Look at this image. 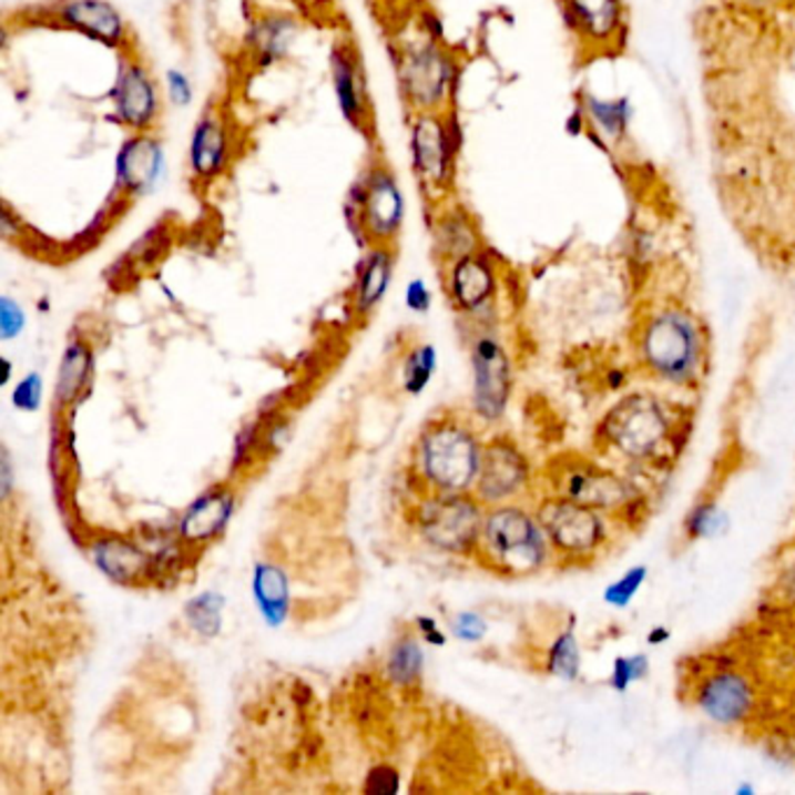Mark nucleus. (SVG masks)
<instances>
[{"label": "nucleus", "mask_w": 795, "mask_h": 795, "mask_svg": "<svg viewBox=\"0 0 795 795\" xmlns=\"http://www.w3.org/2000/svg\"><path fill=\"white\" fill-rule=\"evenodd\" d=\"M483 444L460 418L431 420L416 448V467L429 492H471L479 479Z\"/></svg>", "instance_id": "nucleus-1"}, {"label": "nucleus", "mask_w": 795, "mask_h": 795, "mask_svg": "<svg viewBox=\"0 0 795 795\" xmlns=\"http://www.w3.org/2000/svg\"><path fill=\"white\" fill-rule=\"evenodd\" d=\"M549 543L537 516L504 502L486 511L476 556L495 572L520 577L547 564Z\"/></svg>", "instance_id": "nucleus-2"}, {"label": "nucleus", "mask_w": 795, "mask_h": 795, "mask_svg": "<svg viewBox=\"0 0 795 795\" xmlns=\"http://www.w3.org/2000/svg\"><path fill=\"white\" fill-rule=\"evenodd\" d=\"M346 215L355 217V232L365 247L393 245L404 230L406 196L397 173L374 162L348 194Z\"/></svg>", "instance_id": "nucleus-3"}, {"label": "nucleus", "mask_w": 795, "mask_h": 795, "mask_svg": "<svg viewBox=\"0 0 795 795\" xmlns=\"http://www.w3.org/2000/svg\"><path fill=\"white\" fill-rule=\"evenodd\" d=\"M397 78L401 96L414 112L446 110L452 84L458 80V65L441 40L422 31L401 40L397 52Z\"/></svg>", "instance_id": "nucleus-4"}, {"label": "nucleus", "mask_w": 795, "mask_h": 795, "mask_svg": "<svg viewBox=\"0 0 795 795\" xmlns=\"http://www.w3.org/2000/svg\"><path fill=\"white\" fill-rule=\"evenodd\" d=\"M462 147V129L452 112L420 110L408 120V150L418 185L429 196H444L452 185Z\"/></svg>", "instance_id": "nucleus-5"}, {"label": "nucleus", "mask_w": 795, "mask_h": 795, "mask_svg": "<svg viewBox=\"0 0 795 795\" xmlns=\"http://www.w3.org/2000/svg\"><path fill=\"white\" fill-rule=\"evenodd\" d=\"M483 507L473 492H429L416 511V526L429 547L452 556H469L479 547L486 520Z\"/></svg>", "instance_id": "nucleus-6"}, {"label": "nucleus", "mask_w": 795, "mask_h": 795, "mask_svg": "<svg viewBox=\"0 0 795 795\" xmlns=\"http://www.w3.org/2000/svg\"><path fill=\"white\" fill-rule=\"evenodd\" d=\"M642 355L658 378L684 385L695 378L702 359L700 329L686 313L663 310L644 329Z\"/></svg>", "instance_id": "nucleus-7"}, {"label": "nucleus", "mask_w": 795, "mask_h": 795, "mask_svg": "<svg viewBox=\"0 0 795 795\" xmlns=\"http://www.w3.org/2000/svg\"><path fill=\"white\" fill-rule=\"evenodd\" d=\"M164 99L150 63L133 50L120 52L118 78L110 89L112 120L129 133L156 131L164 115Z\"/></svg>", "instance_id": "nucleus-8"}, {"label": "nucleus", "mask_w": 795, "mask_h": 795, "mask_svg": "<svg viewBox=\"0 0 795 795\" xmlns=\"http://www.w3.org/2000/svg\"><path fill=\"white\" fill-rule=\"evenodd\" d=\"M169 177V156L156 131L129 133L115 154V196L139 201L162 190Z\"/></svg>", "instance_id": "nucleus-9"}, {"label": "nucleus", "mask_w": 795, "mask_h": 795, "mask_svg": "<svg viewBox=\"0 0 795 795\" xmlns=\"http://www.w3.org/2000/svg\"><path fill=\"white\" fill-rule=\"evenodd\" d=\"M602 431L607 441L628 458L642 460L665 441L667 418L655 399L632 395L604 418Z\"/></svg>", "instance_id": "nucleus-10"}, {"label": "nucleus", "mask_w": 795, "mask_h": 795, "mask_svg": "<svg viewBox=\"0 0 795 795\" xmlns=\"http://www.w3.org/2000/svg\"><path fill=\"white\" fill-rule=\"evenodd\" d=\"M236 154V133L226 110L211 103L201 112L187 145V169L196 185L208 187L226 175Z\"/></svg>", "instance_id": "nucleus-11"}, {"label": "nucleus", "mask_w": 795, "mask_h": 795, "mask_svg": "<svg viewBox=\"0 0 795 795\" xmlns=\"http://www.w3.org/2000/svg\"><path fill=\"white\" fill-rule=\"evenodd\" d=\"M48 17L54 27L75 31L103 48L118 52L133 50L129 21L110 0H54Z\"/></svg>", "instance_id": "nucleus-12"}, {"label": "nucleus", "mask_w": 795, "mask_h": 795, "mask_svg": "<svg viewBox=\"0 0 795 795\" xmlns=\"http://www.w3.org/2000/svg\"><path fill=\"white\" fill-rule=\"evenodd\" d=\"M537 518L551 547L562 553H590L604 541V522L593 507L572 502L567 497H549L537 509Z\"/></svg>", "instance_id": "nucleus-13"}, {"label": "nucleus", "mask_w": 795, "mask_h": 795, "mask_svg": "<svg viewBox=\"0 0 795 795\" xmlns=\"http://www.w3.org/2000/svg\"><path fill=\"white\" fill-rule=\"evenodd\" d=\"M473 367V408L486 420L504 414L511 395V367L502 344L490 334H481L471 346Z\"/></svg>", "instance_id": "nucleus-14"}, {"label": "nucleus", "mask_w": 795, "mask_h": 795, "mask_svg": "<svg viewBox=\"0 0 795 795\" xmlns=\"http://www.w3.org/2000/svg\"><path fill=\"white\" fill-rule=\"evenodd\" d=\"M530 481V465L520 448L509 439H492L483 444V460L473 495L486 507L504 504Z\"/></svg>", "instance_id": "nucleus-15"}, {"label": "nucleus", "mask_w": 795, "mask_h": 795, "mask_svg": "<svg viewBox=\"0 0 795 795\" xmlns=\"http://www.w3.org/2000/svg\"><path fill=\"white\" fill-rule=\"evenodd\" d=\"M329 71H332V86L340 115H344V120L359 133H369L371 103H369L367 75L357 57V50L353 48V42L336 40L332 44Z\"/></svg>", "instance_id": "nucleus-16"}, {"label": "nucleus", "mask_w": 795, "mask_h": 795, "mask_svg": "<svg viewBox=\"0 0 795 795\" xmlns=\"http://www.w3.org/2000/svg\"><path fill=\"white\" fill-rule=\"evenodd\" d=\"M697 707L718 725H733L748 716L754 707V689L737 672H718L697 691Z\"/></svg>", "instance_id": "nucleus-17"}, {"label": "nucleus", "mask_w": 795, "mask_h": 795, "mask_svg": "<svg viewBox=\"0 0 795 795\" xmlns=\"http://www.w3.org/2000/svg\"><path fill=\"white\" fill-rule=\"evenodd\" d=\"M558 488L560 497L593 509H613L619 504H628L630 499V486L623 479L593 465L567 467L560 473Z\"/></svg>", "instance_id": "nucleus-18"}, {"label": "nucleus", "mask_w": 795, "mask_h": 795, "mask_svg": "<svg viewBox=\"0 0 795 795\" xmlns=\"http://www.w3.org/2000/svg\"><path fill=\"white\" fill-rule=\"evenodd\" d=\"M446 285L450 292V299L465 313H479L483 310L497 289L495 266L481 253H471L460 259L448 262V276Z\"/></svg>", "instance_id": "nucleus-19"}, {"label": "nucleus", "mask_w": 795, "mask_h": 795, "mask_svg": "<svg viewBox=\"0 0 795 795\" xmlns=\"http://www.w3.org/2000/svg\"><path fill=\"white\" fill-rule=\"evenodd\" d=\"M234 513V495L226 488H215L201 495L180 520V539L187 543H206L226 528Z\"/></svg>", "instance_id": "nucleus-20"}, {"label": "nucleus", "mask_w": 795, "mask_h": 795, "mask_svg": "<svg viewBox=\"0 0 795 795\" xmlns=\"http://www.w3.org/2000/svg\"><path fill=\"white\" fill-rule=\"evenodd\" d=\"M395 276L393 245H371L357 271L353 304L359 315H369L385 299Z\"/></svg>", "instance_id": "nucleus-21"}, {"label": "nucleus", "mask_w": 795, "mask_h": 795, "mask_svg": "<svg viewBox=\"0 0 795 795\" xmlns=\"http://www.w3.org/2000/svg\"><path fill=\"white\" fill-rule=\"evenodd\" d=\"M297 33H299V27L292 17L278 14V12L264 14L255 21L253 29H249V35H247L249 52H253V59L259 65L278 63L287 57Z\"/></svg>", "instance_id": "nucleus-22"}, {"label": "nucleus", "mask_w": 795, "mask_h": 795, "mask_svg": "<svg viewBox=\"0 0 795 795\" xmlns=\"http://www.w3.org/2000/svg\"><path fill=\"white\" fill-rule=\"evenodd\" d=\"M94 560L110 579L120 583H131L150 570V558L145 551L135 549L124 539H105L96 543Z\"/></svg>", "instance_id": "nucleus-23"}, {"label": "nucleus", "mask_w": 795, "mask_h": 795, "mask_svg": "<svg viewBox=\"0 0 795 795\" xmlns=\"http://www.w3.org/2000/svg\"><path fill=\"white\" fill-rule=\"evenodd\" d=\"M437 253L446 259H460L465 255L479 253V234H476L469 215L460 208H448L435 224Z\"/></svg>", "instance_id": "nucleus-24"}, {"label": "nucleus", "mask_w": 795, "mask_h": 795, "mask_svg": "<svg viewBox=\"0 0 795 795\" xmlns=\"http://www.w3.org/2000/svg\"><path fill=\"white\" fill-rule=\"evenodd\" d=\"M253 593L266 623L281 625L289 609V583L285 572L271 562L257 564L253 579Z\"/></svg>", "instance_id": "nucleus-25"}, {"label": "nucleus", "mask_w": 795, "mask_h": 795, "mask_svg": "<svg viewBox=\"0 0 795 795\" xmlns=\"http://www.w3.org/2000/svg\"><path fill=\"white\" fill-rule=\"evenodd\" d=\"M92 367H94L92 348H89L84 340H73V344L65 348L59 369L57 399L61 406H71L78 399V395L86 388L89 376H92Z\"/></svg>", "instance_id": "nucleus-26"}, {"label": "nucleus", "mask_w": 795, "mask_h": 795, "mask_svg": "<svg viewBox=\"0 0 795 795\" xmlns=\"http://www.w3.org/2000/svg\"><path fill=\"white\" fill-rule=\"evenodd\" d=\"M577 29L598 40L609 38L621 24V0H567Z\"/></svg>", "instance_id": "nucleus-27"}, {"label": "nucleus", "mask_w": 795, "mask_h": 795, "mask_svg": "<svg viewBox=\"0 0 795 795\" xmlns=\"http://www.w3.org/2000/svg\"><path fill=\"white\" fill-rule=\"evenodd\" d=\"M585 115L595 124L604 141H621L628 133L630 120H632V108L630 101L623 99H611L602 101L595 96H585Z\"/></svg>", "instance_id": "nucleus-28"}, {"label": "nucleus", "mask_w": 795, "mask_h": 795, "mask_svg": "<svg viewBox=\"0 0 795 795\" xmlns=\"http://www.w3.org/2000/svg\"><path fill=\"white\" fill-rule=\"evenodd\" d=\"M547 670L562 679V681H577L581 672V649L577 642V634L572 628H567L553 640L547 658Z\"/></svg>", "instance_id": "nucleus-29"}, {"label": "nucleus", "mask_w": 795, "mask_h": 795, "mask_svg": "<svg viewBox=\"0 0 795 795\" xmlns=\"http://www.w3.org/2000/svg\"><path fill=\"white\" fill-rule=\"evenodd\" d=\"M222 604L224 600L215 593H203L194 598L185 609L187 621L194 632L203 634V638H215L222 625Z\"/></svg>", "instance_id": "nucleus-30"}, {"label": "nucleus", "mask_w": 795, "mask_h": 795, "mask_svg": "<svg viewBox=\"0 0 795 795\" xmlns=\"http://www.w3.org/2000/svg\"><path fill=\"white\" fill-rule=\"evenodd\" d=\"M388 667H390V676L397 681L399 686L411 684V681L420 674V667H422V649H420V644L416 640H411V638L397 642L393 653H390Z\"/></svg>", "instance_id": "nucleus-31"}, {"label": "nucleus", "mask_w": 795, "mask_h": 795, "mask_svg": "<svg viewBox=\"0 0 795 795\" xmlns=\"http://www.w3.org/2000/svg\"><path fill=\"white\" fill-rule=\"evenodd\" d=\"M437 367V353L431 346H418L411 355L406 359L404 367V388L406 393L418 395L425 390V385L429 383L431 374H435Z\"/></svg>", "instance_id": "nucleus-32"}, {"label": "nucleus", "mask_w": 795, "mask_h": 795, "mask_svg": "<svg viewBox=\"0 0 795 795\" xmlns=\"http://www.w3.org/2000/svg\"><path fill=\"white\" fill-rule=\"evenodd\" d=\"M646 577H649L646 564L630 567V570L621 579H616L611 585L604 588L602 600L613 609H628L630 602L634 600V595L640 593V588L646 583Z\"/></svg>", "instance_id": "nucleus-33"}, {"label": "nucleus", "mask_w": 795, "mask_h": 795, "mask_svg": "<svg viewBox=\"0 0 795 795\" xmlns=\"http://www.w3.org/2000/svg\"><path fill=\"white\" fill-rule=\"evenodd\" d=\"M725 528H728V518H725V513L714 502H704L695 507L686 520V532L693 539L716 537Z\"/></svg>", "instance_id": "nucleus-34"}, {"label": "nucleus", "mask_w": 795, "mask_h": 795, "mask_svg": "<svg viewBox=\"0 0 795 795\" xmlns=\"http://www.w3.org/2000/svg\"><path fill=\"white\" fill-rule=\"evenodd\" d=\"M649 674V658L644 653L634 655H621L613 661L609 686L619 693H625L632 684H638Z\"/></svg>", "instance_id": "nucleus-35"}, {"label": "nucleus", "mask_w": 795, "mask_h": 795, "mask_svg": "<svg viewBox=\"0 0 795 795\" xmlns=\"http://www.w3.org/2000/svg\"><path fill=\"white\" fill-rule=\"evenodd\" d=\"M164 96L173 108H187L194 101V82L183 68H166L164 73Z\"/></svg>", "instance_id": "nucleus-36"}, {"label": "nucleus", "mask_w": 795, "mask_h": 795, "mask_svg": "<svg viewBox=\"0 0 795 795\" xmlns=\"http://www.w3.org/2000/svg\"><path fill=\"white\" fill-rule=\"evenodd\" d=\"M27 327V313L21 308L12 297L0 299V336L6 340L14 338L21 334V329Z\"/></svg>", "instance_id": "nucleus-37"}, {"label": "nucleus", "mask_w": 795, "mask_h": 795, "mask_svg": "<svg viewBox=\"0 0 795 795\" xmlns=\"http://www.w3.org/2000/svg\"><path fill=\"white\" fill-rule=\"evenodd\" d=\"M488 632V623L483 621L481 613L473 611H462L452 621V634L462 642H481L483 634Z\"/></svg>", "instance_id": "nucleus-38"}, {"label": "nucleus", "mask_w": 795, "mask_h": 795, "mask_svg": "<svg viewBox=\"0 0 795 795\" xmlns=\"http://www.w3.org/2000/svg\"><path fill=\"white\" fill-rule=\"evenodd\" d=\"M40 395H42V378L40 374H29L27 378H21L14 388L12 401L21 411H35L40 406Z\"/></svg>", "instance_id": "nucleus-39"}, {"label": "nucleus", "mask_w": 795, "mask_h": 795, "mask_svg": "<svg viewBox=\"0 0 795 795\" xmlns=\"http://www.w3.org/2000/svg\"><path fill=\"white\" fill-rule=\"evenodd\" d=\"M404 302H406L408 310L427 313L431 306V292H429L427 283L422 278H414L411 283H408L406 292H404Z\"/></svg>", "instance_id": "nucleus-40"}, {"label": "nucleus", "mask_w": 795, "mask_h": 795, "mask_svg": "<svg viewBox=\"0 0 795 795\" xmlns=\"http://www.w3.org/2000/svg\"><path fill=\"white\" fill-rule=\"evenodd\" d=\"M418 623L422 625L420 630L425 632V638H427L429 644H439V646H441V644L446 642V638L439 632V628L435 625V621H431V619H418Z\"/></svg>", "instance_id": "nucleus-41"}, {"label": "nucleus", "mask_w": 795, "mask_h": 795, "mask_svg": "<svg viewBox=\"0 0 795 795\" xmlns=\"http://www.w3.org/2000/svg\"><path fill=\"white\" fill-rule=\"evenodd\" d=\"M585 129V115L581 110H577L574 115H570V120H567V133L570 135H581Z\"/></svg>", "instance_id": "nucleus-42"}, {"label": "nucleus", "mask_w": 795, "mask_h": 795, "mask_svg": "<svg viewBox=\"0 0 795 795\" xmlns=\"http://www.w3.org/2000/svg\"><path fill=\"white\" fill-rule=\"evenodd\" d=\"M670 640V630L663 628V625H655L651 632H649V644H663Z\"/></svg>", "instance_id": "nucleus-43"}, {"label": "nucleus", "mask_w": 795, "mask_h": 795, "mask_svg": "<svg viewBox=\"0 0 795 795\" xmlns=\"http://www.w3.org/2000/svg\"><path fill=\"white\" fill-rule=\"evenodd\" d=\"M623 374H619V371H611L609 374V383H611V388H621V383H623Z\"/></svg>", "instance_id": "nucleus-44"}]
</instances>
